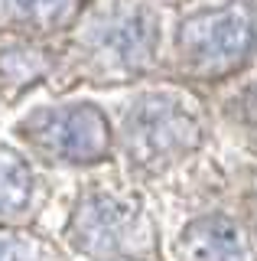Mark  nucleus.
Masks as SVG:
<instances>
[{
	"mask_svg": "<svg viewBox=\"0 0 257 261\" xmlns=\"http://www.w3.org/2000/svg\"><path fill=\"white\" fill-rule=\"evenodd\" d=\"M0 261H29V258H23L13 245H4V242H0Z\"/></svg>",
	"mask_w": 257,
	"mask_h": 261,
	"instance_id": "9",
	"label": "nucleus"
},
{
	"mask_svg": "<svg viewBox=\"0 0 257 261\" xmlns=\"http://www.w3.org/2000/svg\"><path fill=\"white\" fill-rule=\"evenodd\" d=\"M26 186H29L26 170H23L13 157L0 153V212L20 206L23 196H26Z\"/></svg>",
	"mask_w": 257,
	"mask_h": 261,
	"instance_id": "7",
	"label": "nucleus"
},
{
	"mask_svg": "<svg viewBox=\"0 0 257 261\" xmlns=\"http://www.w3.org/2000/svg\"><path fill=\"white\" fill-rule=\"evenodd\" d=\"M254 46V20L247 7L196 13L179 30V56L196 75L218 79L241 69Z\"/></svg>",
	"mask_w": 257,
	"mask_h": 261,
	"instance_id": "2",
	"label": "nucleus"
},
{
	"mask_svg": "<svg viewBox=\"0 0 257 261\" xmlns=\"http://www.w3.org/2000/svg\"><path fill=\"white\" fill-rule=\"evenodd\" d=\"M179 261H254L247 232L224 216H205L186 228Z\"/></svg>",
	"mask_w": 257,
	"mask_h": 261,
	"instance_id": "6",
	"label": "nucleus"
},
{
	"mask_svg": "<svg viewBox=\"0 0 257 261\" xmlns=\"http://www.w3.org/2000/svg\"><path fill=\"white\" fill-rule=\"evenodd\" d=\"M36 137H39V147H46L59 160H72V163L98 160V157H104V150L111 144L108 121L91 105L39 114Z\"/></svg>",
	"mask_w": 257,
	"mask_h": 261,
	"instance_id": "4",
	"label": "nucleus"
},
{
	"mask_svg": "<svg viewBox=\"0 0 257 261\" xmlns=\"http://www.w3.org/2000/svg\"><path fill=\"white\" fill-rule=\"evenodd\" d=\"M13 4H17L20 13H26L29 20L46 23V27H49V23L69 20V16L75 13L85 0H13Z\"/></svg>",
	"mask_w": 257,
	"mask_h": 261,
	"instance_id": "8",
	"label": "nucleus"
},
{
	"mask_svg": "<svg viewBox=\"0 0 257 261\" xmlns=\"http://www.w3.org/2000/svg\"><path fill=\"white\" fill-rule=\"evenodd\" d=\"M98 46L101 59L111 65V72H140L150 62L156 46L153 13L143 7L114 10L98 33Z\"/></svg>",
	"mask_w": 257,
	"mask_h": 261,
	"instance_id": "5",
	"label": "nucleus"
},
{
	"mask_svg": "<svg viewBox=\"0 0 257 261\" xmlns=\"http://www.w3.org/2000/svg\"><path fill=\"white\" fill-rule=\"evenodd\" d=\"M202 141V118L179 92H156L137 101L127 118L124 147L134 167L163 170Z\"/></svg>",
	"mask_w": 257,
	"mask_h": 261,
	"instance_id": "1",
	"label": "nucleus"
},
{
	"mask_svg": "<svg viewBox=\"0 0 257 261\" xmlns=\"http://www.w3.org/2000/svg\"><path fill=\"white\" fill-rule=\"evenodd\" d=\"M140 206L120 193H91L78 206L75 216V242L91 255H120L137 239Z\"/></svg>",
	"mask_w": 257,
	"mask_h": 261,
	"instance_id": "3",
	"label": "nucleus"
}]
</instances>
